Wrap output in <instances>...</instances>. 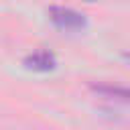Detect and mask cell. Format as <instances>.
<instances>
[{"label":"cell","mask_w":130,"mask_h":130,"mask_svg":"<svg viewBox=\"0 0 130 130\" xmlns=\"http://www.w3.org/2000/svg\"><path fill=\"white\" fill-rule=\"evenodd\" d=\"M49 18L53 20V24H57L59 28L65 30H81L85 26V16L73 8H65V6H51L49 8Z\"/></svg>","instance_id":"1"},{"label":"cell","mask_w":130,"mask_h":130,"mask_svg":"<svg viewBox=\"0 0 130 130\" xmlns=\"http://www.w3.org/2000/svg\"><path fill=\"white\" fill-rule=\"evenodd\" d=\"M24 65L32 71H53L57 61H55V55L47 49H39L35 53H30L28 57H24Z\"/></svg>","instance_id":"2"},{"label":"cell","mask_w":130,"mask_h":130,"mask_svg":"<svg viewBox=\"0 0 130 130\" xmlns=\"http://www.w3.org/2000/svg\"><path fill=\"white\" fill-rule=\"evenodd\" d=\"M124 57H126V61L130 63V53H124Z\"/></svg>","instance_id":"4"},{"label":"cell","mask_w":130,"mask_h":130,"mask_svg":"<svg viewBox=\"0 0 130 130\" xmlns=\"http://www.w3.org/2000/svg\"><path fill=\"white\" fill-rule=\"evenodd\" d=\"M89 87H91L95 93L104 95V98H110V100H120V102L130 104V87H124V85H114V83H91Z\"/></svg>","instance_id":"3"}]
</instances>
